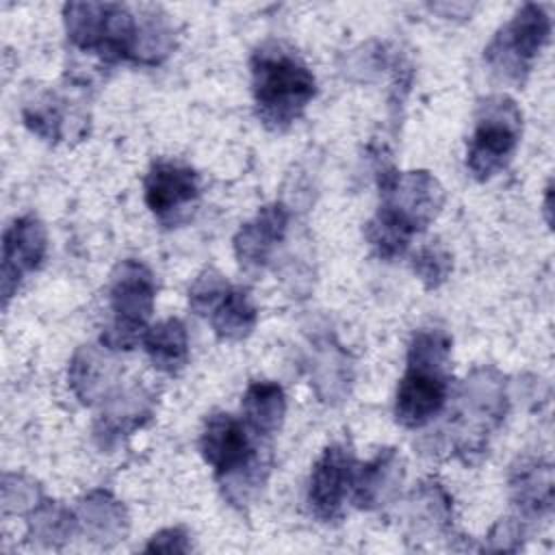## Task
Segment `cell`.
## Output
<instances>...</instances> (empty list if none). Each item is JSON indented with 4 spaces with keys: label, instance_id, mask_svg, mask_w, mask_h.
<instances>
[{
    "label": "cell",
    "instance_id": "obj_1",
    "mask_svg": "<svg viewBox=\"0 0 555 555\" xmlns=\"http://www.w3.org/2000/svg\"><path fill=\"white\" fill-rule=\"evenodd\" d=\"M256 115L269 130L293 126L317 93L310 67L282 43L260 46L249 61Z\"/></svg>",
    "mask_w": 555,
    "mask_h": 555
},
{
    "label": "cell",
    "instance_id": "obj_2",
    "mask_svg": "<svg viewBox=\"0 0 555 555\" xmlns=\"http://www.w3.org/2000/svg\"><path fill=\"white\" fill-rule=\"evenodd\" d=\"M199 451L232 505L247 503L264 483L267 462L251 442L247 425L232 414L215 412L206 418Z\"/></svg>",
    "mask_w": 555,
    "mask_h": 555
},
{
    "label": "cell",
    "instance_id": "obj_3",
    "mask_svg": "<svg viewBox=\"0 0 555 555\" xmlns=\"http://www.w3.org/2000/svg\"><path fill=\"white\" fill-rule=\"evenodd\" d=\"M67 39L108 63L132 61L139 17L119 2H67L63 7Z\"/></svg>",
    "mask_w": 555,
    "mask_h": 555
},
{
    "label": "cell",
    "instance_id": "obj_4",
    "mask_svg": "<svg viewBox=\"0 0 555 555\" xmlns=\"http://www.w3.org/2000/svg\"><path fill=\"white\" fill-rule=\"evenodd\" d=\"M156 282L152 271L134 258L121 260L113 275L108 288V306L113 312L111 325L102 332L100 343L108 351L132 349L143 334L154 312Z\"/></svg>",
    "mask_w": 555,
    "mask_h": 555
},
{
    "label": "cell",
    "instance_id": "obj_5",
    "mask_svg": "<svg viewBox=\"0 0 555 555\" xmlns=\"http://www.w3.org/2000/svg\"><path fill=\"white\" fill-rule=\"evenodd\" d=\"M382 204L375 217L405 236L423 232L444 204L442 184L425 169L399 173L390 165L377 169Z\"/></svg>",
    "mask_w": 555,
    "mask_h": 555
},
{
    "label": "cell",
    "instance_id": "obj_6",
    "mask_svg": "<svg viewBox=\"0 0 555 555\" xmlns=\"http://www.w3.org/2000/svg\"><path fill=\"white\" fill-rule=\"evenodd\" d=\"M522 115L507 95H490L479 104L475 130L466 152V167L475 180L486 182L501 173L520 141Z\"/></svg>",
    "mask_w": 555,
    "mask_h": 555
},
{
    "label": "cell",
    "instance_id": "obj_7",
    "mask_svg": "<svg viewBox=\"0 0 555 555\" xmlns=\"http://www.w3.org/2000/svg\"><path fill=\"white\" fill-rule=\"evenodd\" d=\"M548 37V13L540 4L527 2L505 26L496 30L483 50V61L499 80L522 85Z\"/></svg>",
    "mask_w": 555,
    "mask_h": 555
},
{
    "label": "cell",
    "instance_id": "obj_8",
    "mask_svg": "<svg viewBox=\"0 0 555 555\" xmlns=\"http://www.w3.org/2000/svg\"><path fill=\"white\" fill-rule=\"evenodd\" d=\"M505 384L494 369H477L464 382L462 412L457 418L460 453H481L486 434L494 429L505 416Z\"/></svg>",
    "mask_w": 555,
    "mask_h": 555
},
{
    "label": "cell",
    "instance_id": "obj_9",
    "mask_svg": "<svg viewBox=\"0 0 555 555\" xmlns=\"http://www.w3.org/2000/svg\"><path fill=\"white\" fill-rule=\"evenodd\" d=\"M447 362L408 358V369L395 397V418L408 429L429 425L447 405Z\"/></svg>",
    "mask_w": 555,
    "mask_h": 555
},
{
    "label": "cell",
    "instance_id": "obj_10",
    "mask_svg": "<svg viewBox=\"0 0 555 555\" xmlns=\"http://www.w3.org/2000/svg\"><path fill=\"white\" fill-rule=\"evenodd\" d=\"M143 197L160 223L178 225L199 197V176L189 165L158 160L145 176Z\"/></svg>",
    "mask_w": 555,
    "mask_h": 555
},
{
    "label": "cell",
    "instance_id": "obj_11",
    "mask_svg": "<svg viewBox=\"0 0 555 555\" xmlns=\"http://www.w3.org/2000/svg\"><path fill=\"white\" fill-rule=\"evenodd\" d=\"M48 232L35 215H22L11 221L2 234V267H0V291L2 304L15 295L20 282L37 271L46 258Z\"/></svg>",
    "mask_w": 555,
    "mask_h": 555
},
{
    "label": "cell",
    "instance_id": "obj_12",
    "mask_svg": "<svg viewBox=\"0 0 555 555\" xmlns=\"http://www.w3.org/2000/svg\"><path fill=\"white\" fill-rule=\"evenodd\" d=\"M353 457L345 444H330L317 460L310 486L308 505L321 522H334L343 516V501L349 494V477Z\"/></svg>",
    "mask_w": 555,
    "mask_h": 555
},
{
    "label": "cell",
    "instance_id": "obj_13",
    "mask_svg": "<svg viewBox=\"0 0 555 555\" xmlns=\"http://www.w3.org/2000/svg\"><path fill=\"white\" fill-rule=\"evenodd\" d=\"M288 219V208L282 202H273L262 206L251 221L238 228L232 245L234 256L245 271L258 273L271 262L278 245L286 238Z\"/></svg>",
    "mask_w": 555,
    "mask_h": 555
},
{
    "label": "cell",
    "instance_id": "obj_14",
    "mask_svg": "<svg viewBox=\"0 0 555 555\" xmlns=\"http://www.w3.org/2000/svg\"><path fill=\"white\" fill-rule=\"evenodd\" d=\"M154 414V397L143 386L119 390L104 399V410L95 421L93 438L100 449H113L121 438L143 427Z\"/></svg>",
    "mask_w": 555,
    "mask_h": 555
},
{
    "label": "cell",
    "instance_id": "obj_15",
    "mask_svg": "<svg viewBox=\"0 0 555 555\" xmlns=\"http://www.w3.org/2000/svg\"><path fill=\"white\" fill-rule=\"evenodd\" d=\"M403 479L401 460L395 449H382L373 460L356 464L349 477V499L360 509H375L386 503Z\"/></svg>",
    "mask_w": 555,
    "mask_h": 555
},
{
    "label": "cell",
    "instance_id": "obj_16",
    "mask_svg": "<svg viewBox=\"0 0 555 555\" xmlns=\"http://www.w3.org/2000/svg\"><path fill=\"white\" fill-rule=\"evenodd\" d=\"M115 375V360L98 347H80L74 353L67 371L69 386L85 405L104 401V397L111 395Z\"/></svg>",
    "mask_w": 555,
    "mask_h": 555
},
{
    "label": "cell",
    "instance_id": "obj_17",
    "mask_svg": "<svg viewBox=\"0 0 555 555\" xmlns=\"http://www.w3.org/2000/svg\"><path fill=\"white\" fill-rule=\"evenodd\" d=\"M512 501L522 518H538L553 507V468L542 460H525L512 470Z\"/></svg>",
    "mask_w": 555,
    "mask_h": 555
},
{
    "label": "cell",
    "instance_id": "obj_18",
    "mask_svg": "<svg viewBox=\"0 0 555 555\" xmlns=\"http://www.w3.org/2000/svg\"><path fill=\"white\" fill-rule=\"evenodd\" d=\"M310 362V379L319 399L325 403L345 401L353 379V366L347 351L332 340H323L314 347Z\"/></svg>",
    "mask_w": 555,
    "mask_h": 555
},
{
    "label": "cell",
    "instance_id": "obj_19",
    "mask_svg": "<svg viewBox=\"0 0 555 555\" xmlns=\"http://www.w3.org/2000/svg\"><path fill=\"white\" fill-rule=\"evenodd\" d=\"M241 410L247 429L256 438L269 440L273 434H278L286 414V397L282 386L269 379L251 382L245 388Z\"/></svg>",
    "mask_w": 555,
    "mask_h": 555
},
{
    "label": "cell",
    "instance_id": "obj_20",
    "mask_svg": "<svg viewBox=\"0 0 555 555\" xmlns=\"http://www.w3.org/2000/svg\"><path fill=\"white\" fill-rule=\"evenodd\" d=\"M78 525H82L93 542L113 544L124 540L128 531V514L108 490H93L80 501Z\"/></svg>",
    "mask_w": 555,
    "mask_h": 555
},
{
    "label": "cell",
    "instance_id": "obj_21",
    "mask_svg": "<svg viewBox=\"0 0 555 555\" xmlns=\"http://www.w3.org/2000/svg\"><path fill=\"white\" fill-rule=\"evenodd\" d=\"M143 347L152 364L163 373H178L189 362V334L180 319H165L143 334Z\"/></svg>",
    "mask_w": 555,
    "mask_h": 555
},
{
    "label": "cell",
    "instance_id": "obj_22",
    "mask_svg": "<svg viewBox=\"0 0 555 555\" xmlns=\"http://www.w3.org/2000/svg\"><path fill=\"white\" fill-rule=\"evenodd\" d=\"M208 319L217 338L236 343L254 332L258 312L247 288L230 286L225 295L219 299V304L212 308Z\"/></svg>",
    "mask_w": 555,
    "mask_h": 555
},
{
    "label": "cell",
    "instance_id": "obj_23",
    "mask_svg": "<svg viewBox=\"0 0 555 555\" xmlns=\"http://www.w3.org/2000/svg\"><path fill=\"white\" fill-rule=\"evenodd\" d=\"M171 50H173V28L167 15L158 7L147 9L139 17L134 63L158 65L171 54Z\"/></svg>",
    "mask_w": 555,
    "mask_h": 555
},
{
    "label": "cell",
    "instance_id": "obj_24",
    "mask_svg": "<svg viewBox=\"0 0 555 555\" xmlns=\"http://www.w3.org/2000/svg\"><path fill=\"white\" fill-rule=\"evenodd\" d=\"M28 514H30L28 516L30 538H35L46 546L63 544L65 540L72 538V533L78 527V516H74L67 507L48 499H41V503L33 507Z\"/></svg>",
    "mask_w": 555,
    "mask_h": 555
},
{
    "label": "cell",
    "instance_id": "obj_25",
    "mask_svg": "<svg viewBox=\"0 0 555 555\" xmlns=\"http://www.w3.org/2000/svg\"><path fill=\"white\" fill-rule=\"evenodd\" d=\"M22 117H24V124L28 126V130L35 132L37 137H41L43 141L56 143V141L65 139V134H67L65 102L59 100L56 95L48 93L35 102L24 104Z\"/></svg>",
    "mask_w": 555,
    "mask_h": 555
},
{
    "label": "cell",
    "instance_id": "obj_26",
    "mask_svg": "<svg viewBox=\"0 0 555 555\" xmlns=\"http://www.w3.org/2000/svg\"><path fill=\"white\" fill-rule=\"evenodd\" d=\"M412 271L416 273V278L425 284V288L434 291L438 288L440 284L447 282V278L451 275L453 271V260H451V254L438 245V243H431V245H425L421 247L414 258H412Z\"/></svg>",
    "mask_w": 555,
    "mask_h": 555
},
{
    "label": "cell",
    "instance_id": "obj_27",
    "mask_svg": "<svg viewBox=\"0 0 555 555\" xmlns=\"http://www.w3.org/2000/svg\"><path fill=\"white\" fill-rule=\"evenodd\" d=\"M230 284L225 278L215 269H204L195 282L189 288V306L195 314L206 317L212 312V308L219 304V299L225 295Z\"/></svg>",
    "mask_w": 555,
    "mask_h": 555
},
{
    "label": "cell",
    "instance_id": "obj_28",
    "mask_svg": "<svg viewBox=\"0 0 555 555\" xmlns=\"http://www.w3.org/2000/svg\"><path fill=\"white\" fill-rule=\"evenodd\" d=\"M39 486L22 475H4L2 477V512L4 514H22L30 512L41 503Z\"/></svg>",
    "mask_w": 555,
    "mask_h": 555
},
{
    "label": "cell",
    "instance_id": "obj_29",
    "mask_svg": "<svg viewBox=\"0 0 555 555\" xmlns=\"http://www.w3.org/2000/svg\"><path fill=\"white\" fill-rule=\"evenodd\" d=\"M143 551L145 553H189L191 542L182 529L171 527V529H163V531L154 533Z\"/></svg>",
    "mask_w": 555,
    "mask_h": 555
},
{
    "label": "cell",
    "instance_id": "obj_30",
    "mask_svg": "<svg viewBox=\"0 0 555 555\" xmlns=\"http://www.w3.org/2000/svg\"><path fill=\"white\" fill-rule=\"evenodd\" d=\"M525 525L518 518H501L490 531V548L494 551H514L518 548V540L522 538Z\"/></svg>",
    "mask_w": 555,
    "mask_h": 555
},
{
    "label": "cell",
    "instance_id": "obj_31",
    "mask_svg": "<svg viewBox=\"0 0 555 555\" xmlns=\"http://www.w3.org/2000/svg\"><path fill=\"white\" fill-rule=\"evenodd\" d=\"M551 197H553V186H546V199H544V212H546V223H551Z\"/></svg>",
    "mask_w": 555,
    "mask_h": 555
}]
</instances>
